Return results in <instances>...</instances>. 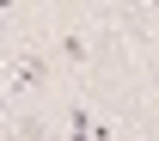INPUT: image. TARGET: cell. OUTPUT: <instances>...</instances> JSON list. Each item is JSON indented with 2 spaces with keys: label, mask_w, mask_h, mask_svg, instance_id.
Returning <instances> with one entry per match:
<instances>
[{
  "label": "cell",
  "mask_w": 159,
  "mask_h": 141,
  "mask_svg": "<svg viewBox=\"0 0 159 141\" xmlns=\"http://www.w3.org/2000/svg\"><path fill=\"white\" fill-rule=\"evenodd\" d=\"M55 55H67V61H86V55H92V37H86V31H67V37L55 43Z\"/></svg>",
  "instance_id": "cell-2"
},
{
  "label": "cell",
  "mask_w": 159,
  "mask_h": 141,
  "mask_svg": "<svg viewBox=\"0 0 159 141\" xmlns=\"http://www.w3.org/2000/svg\"><path fill=\"white\" fill-rule=\"evenodd\" d=\"M43 74H49V55H25L19 68H12V92H31V86H43Z\"/></svg>",
  "instance_id": "cell-1"
}]
</instances>
